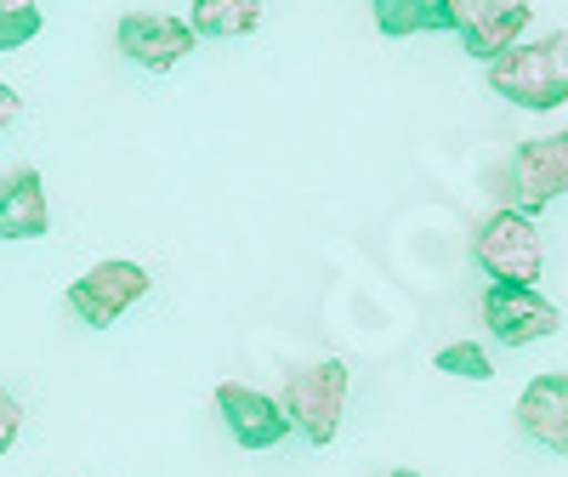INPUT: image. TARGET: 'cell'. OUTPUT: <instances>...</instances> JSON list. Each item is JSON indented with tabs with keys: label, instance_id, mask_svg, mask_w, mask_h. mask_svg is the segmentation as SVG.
<instances>
[{
	"label": "cell",
	"instance_id": "7",
	"mask_svg": "<svg viewBox=\"0 0 568 477\" xmlns=\"http://www.w3.org/2000/svg\"><path fill=\"white\" fill-rule=\"evenodd\" d=\"M484 324L500 347H529L562 329V307L546 302L535 284H489L484 291Z\"/></svg>",
	"mask_w": 568,
	"mask_h": 477
},
{
	"label": "cell",
	"instance_id": "15",
	"mask_svg": "<svg viewBox=\"0 0 568 477\" xmlns=\"http://www.w3.org/2000/svg\"><path fill=\"white\" fill-rule=\"evenodd\" d=\"M444 375H460V380H489L495 375V364H489V353L478 347V342H449V347H438V358H433Z\"/></svg>",
	"mask_w": 568,
	"mask_h": 477
},
{
	"label": "cell",
	"instance_id": "1",
	"mask_svg": "<svg viewBox=\"0 0 568 477\" xmlns=\"http://www.w3.org/2000/svg\"><path fill=\"white\" fill-rule=\"evenodd\" d=\"M489 85L495 98L546 114L568 103V29H551L540 40H517L489 63Z\"/></svg>",
	"mask_w": 568,
	"mask_h": 477
},
{
	"label": "cell",
	"instance_id": "18",
	"mask_svg": "<svg viewBox=\"0 0 568 477\" xmlns=\"http://www.w3.org/2000/svg\"><path fill=\"white\" fill-rule=\"evenodd\" d=\"M387 477H420V471H409V466H398V471H387Z\"/></svg>",
	"mask_w": 568,
	"mask_h": 477
},
{
	"label": "cell",
	"instance_id": "9",
	"mask_svg": "<svg viewBox=\"0 0 568 477\" xmlns=\"http://www.w3.org/2000/svg\"><path fill=\"white\" fill-rule=\"evenodd\" d=\"M216 409L227 420V433L240 449H273L291 438V415H284L278 398L256 393V387H240V380H222L216 387Z\"/></svg>",
	"mask_w": 568,
	"mask_h": 477
},
{
	"label": "cell",
	"instance_id": "11",
	"mask_svg": "<svg viewBox=\"0 0 568 477\" xmlns=\"http://www.w3.org/2000/svg\"><path fill=\"white\" fill-rule=\"evenodd\" d=\"M52 227V205H45V182L34 165L12 171L0 182V238H40Z\"/></svg>",
	"mask_w": 568,
	"mask_h": 477
},
{
	"label": "cell",
	"instance_id": "2",
	"mask_svg": "<svg viewBox=\"0 0 568 477\" xmlns=\"http://www.w3.org/2000/svg\"><path fill=\"white\" fill-rule=\"evenodd\" d=\"M347 387L353 375L342 358H318L307 369H291V380H284V415H291V426L307 438V444H336L342 433V409H347Z\"/></svg>",
	"mask_w": 568,
	"mask_h": 477
},
{
	"label": "cell",
	"instance_id": "12",
	"mask_svg": "<svg viewBox=\"0 0 568 477\" xmlns=\"http://www.w3.org/2000/svg\"><path fill=\"white\" fill-rule=\"evenodd\" d=\"M256 23H262V0H194V12H187V29L205 40H240L256 34Z\"/></svg>",
	"mask_w": 568,
	"mask_h": 477
},
{
	"label": "cell",
	"instance_id": "14",
	"mask_svg": "<svg viewBox=\"0 0 568 477\" xmlns=\"http://www.w3.org/2000/svg\"><path fill=\"white\" fill-rule=\"evenodd\" d=\"M40 34V0H0V52H18Z\"/></svg>",
	"mask_w": 568,
	"mask_h": 477
},
{
	"label": "cell",
	"instance_id": "13",
	"mask_svg": "<svg viewBox=\"0 0 568 477\" xmlns=\"http://www.w3.org/2000/svg\"><path fill=\"white\" fill-rule=\"evenodd\" d=\"M369 18L387 40H409V34H438L444 29V7L438 0H369Z\"/></svg>",
	"mask_w": 568,
	"mask_h": 477
},
{
	"label": "cell",
	"instance_id": "5",
	"mask_svg": "<svg viewBox=\"0 0 568 477\" xmlns=\"http://www.w3.org/2000/svg\"><path fill=\"white\" fill-rule=\"evenodd\" d=\"M149 267L142 262H98L85 278H74L69 284V313L80 318V324H91V329H109V324H120L142 296H149Z\"/></svg>",
	"mask_w": 568,
	"mask_h": 477
},
{
	"label": "cell",
	"instance_id": "3",
	"mask_svg": "<svg viewBox=\"0 0 568 477\" xmlns=\"http://www.w3.org/2000/svg\"><path fill=\"white\" fill-rule=\"evenodd\" d=\"M471 256H478V267H484L495 284H535L540 267H546V245H540L535 216L511 211V205H500V211L478 227V238H471Z\"/></svg>",
	"mask_w": 568,
	"mask_h": 477
},
{
	"label": "cell",
	"instance_id": "6",
	"mask_svg": "<svg viewBox=\"0 0 568 477\" xmlns=\"http://www.w3.org/2000/svg\"><path fill=\"white\" fill-rule=\"evenodd\" d=\"M562 194H568V131L524 142V149L511 154V171H506V205L535 216Z\"/></svg>",
	"mask_w": 568,
	"mask_h": 477
},
{
	"label": "cell",
	"instance_id": "8",
	"mask_svg": "<svg viewBox=\"0 0 568 477\" xmlns=\"http://www.w3.org/2000/svg\"><path fill=\"white\" fill-rule=\"evenodd\" d=\"M194 29H187V18H171V12H125L120 18V52L149 69V74H171L187 52H194Z\"/></svg>",
	"mask_w": 568,
	"mask_h": 477
},
{
	"label": "cell",
	"instance_id": "16",
	"mask_svg": "<svg viewBox=\"0 0 568 477\" xmlns=\"http://www.w3.org/2000/svg\"><path fill=\"white\" fill-rule=\"evenodd\" d=\"M18 438H23V404L0 387V455H12Z\"/></svg>",
	"mask_w": 568,
	"mask_h": 477
},
{
	"label": "cell",
	"instance_id": "17",
	"mask_svg": "<svg viewBox=\"0 0 568 477\" xmlns=\"http://www.w3.org/2000/svg\"><path fill=\"white\" fill-rule=\"evenodd\" d=\"M18 114H23V98H18V91H12L7 80H0V136H7V131L18 125Z\"/></svg>",
	"mask_w": 568,
	"mask_h": 477
},
{
	"label": "cell",
	"instance_id": "10",
	"mask_svg": "<svg viewBox=\"0 0 568 477\" xmlns=\"http://www.w3.org/2000/svg\"><path fill=\"white\" fill-rule=\"evenodd\" d=\"M517 426H524V438L568 460V369L529 380L524 398H517Z\"/></svg>",
	"mask_w": 568,
	"mask_h": 477
},
{
	"label": "cell",
	"instance_id": "4",
	"mask_svg": "<svg viewBox=\"0 0 568 477\" xmlns=\"http://www.w3.org/2000/svg\"><path fill=\"white\" fill-rule=\"evenodd\" d=\"M438 7H444V29H455L466 52L484 63H495L506 45L524 40L535 18L529 0H438Z\"/></svg>",
	"mask_w": 568,
	"mask_h": 477
}]
</instances>
